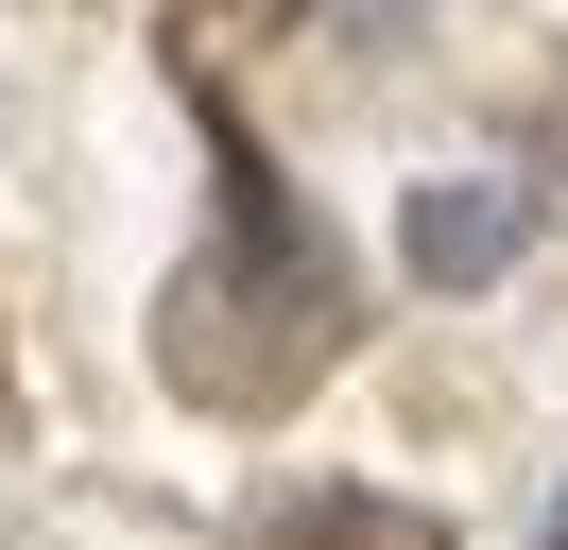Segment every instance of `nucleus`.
I'll list each match as a JSON object with an SVG mask.
<instances>
[{
    "label": "nucleus",
    "instance_id": "2",
    "mask_svg": "<svg viewBox=\"0 0 568 550\" xmlns=\"http://www.w3.org/2000/svg\"><path fill=\"white\" fill-rule=\"evenodd\" d=\"M327 18H345V34H414L430 0H327Z\"/></svg>",
    "mask_w": 568,
    "mask_h": 550
},
{
    "label": "nucleus",
    "instance_id": "1",
    "mask_svg": "<svg viewBox=\"0 0 568 550\" xmlns=\"http://www.w3.org/2000/svg\"><path fill=\"white\" fill-rule=\"evenodd\" d=\"M517 224H534V206L499 190V172H414V190H396V258H414L430 293H483V275H517Z\"/></svg>",
    "mask_w": 568,
    "mask_h": 550
},
{
    "label": "nucleus",
    "instance_id": "3",
    "mask_svg": "<svg viewBox=\"0 0 568 550\" xmlns=\"http://www.w3.org/2000/svg\"><path fill=\"white\" fill-rule=\"evenodd\" d=\"M534 550H568V499H551V533H534Z\"/></svg>",
    "mask_w": 568,
    "mask_h": 550
}]
</instances>
